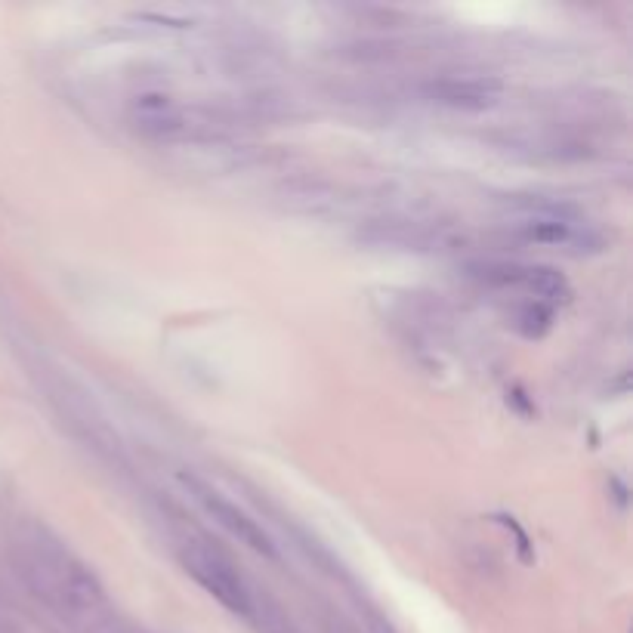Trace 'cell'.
I'll use <instances>...</instances> for the list:
<instances>
[{
    "label": "cell",
    "mask_w": 633,
    "mask_h": 633,
    "mask_svg": "<svg viewBox=\"0 0 633 633\" xmlns=\"http://www.w3.org/2000/svg\"><path fill=\"white\" fill-rule=\"evenodd\" d=\"M470 278L479 281L482 288L495 291H519L529 297V303L553 309L556 303H566L572 288L562 272L550 266H532V263H507V260H482L467 266Z\"/></svg>",
    "instance_id": "4"
},
{
    "label": "cell",
    "mask_w": 633,
    "mask_h": 633,
    "mask_svg": "<svg viewBox=\"0 0 633 633\" xmlns=\"http://www.w3.org/2000/svg\"><path fill=\"white\" fill-rule=\"evenodd\" d=\"M130 121L136 130L155 139L183 136L192 127V118L183 105L167 93H139L130 102Z\"/></svg>",
    "instance_id": "8"
},
{
    "label": "cell",
    "mask_w": 633,
    "mask_h": 633,
    "mask_svg": "<svg viewBox=\"0 0 633 633\" xmlns=\"http://www.w3.org/2000/svg\"><path fill=\"white\" fill-rule=\"evenodd\" d=\"M424 96L445 109L457 112H485L495 109L504 96V84L488 75H436L424 87Z\"/></svg>",
    "instance_id": "7"
},
{
    "label": "cell",
    "mask_w": 633,
    "mask_h": 633,
    "mask_svg": "<svg viewBox=\"0 0 633 633\" xmlns=\"http://www.w3.org/2000/svg\"><path fill=\"white\" fill-rule=\"evenodd\" d=\"M180 482H183V488L189 491V498L214 519L223 532H229L238 544H244V547H251L254 553H263V556H269V559H275L278 556V550H275V541L269 538V532L263 529V525L248 513V510H241L235 501H229L223 491H217L214 485H207L204 479H198V476H192V473H180Z\"/></svg>",
    "instance_id": "5"
},
{
    "label": "cell",
    "mask_w": 633,
    "mask_h": 633,
    "mask_svg": "<svg viewBox=\"0 0 633 633\" xmlns=\"http://www.w3.org/2000/svg\"><path fill=\"white\" fill-rule=\"evenodd\" d=\"M53 405L59 408V414L68 420V424L75 427L78 436H84L96 451H102L105 457H121V439L118 433L112 430V424L99 414V408L90 402V396L81 390V386H75L72 380H56L53 383Z\"/></svg>",
    "instance_id": "6"
},
{
    "label": "cell",
    "mask_w": 633,
    "mask_h": 633,
    "mask_svg": "<svg viewBox=\"0 0 633 633\" xmlns=\"http://www.w3.org/2000/svg\"><path fill=\"white\" fill-rule=\"evenodd\" d=\"M19 572L31 590L68 615H93L105 606L99 578L59 538L34 529L19 547Z\"/></svg>",
    "instance_id": "1"
},
{
    "label": "cell",
    "mask_w": 633,
    "mask_h": 633,
    "mask_svg": "<svg viewBox=\"0 0 633 633\" xmlns=\"http://www.w3.org/2000/svg\"><path fill=\"white\" fill-rule=\"evenodd\" d=\"M519 220L513 223V235L525 244H541L569 257H587L600 254L606 248V235L593 223L584 220V214L572 204H556L550 198L535 201H516Z\"/></svg>",
    "instance_id": "2"
},
{
    "label": "cell",
    "mask_w": 633,
    "mask_h": 633,
    "mask_svg": "<svg viewBox=\"0 0 633 633\" xmlns=\"http://www.w3.org/2000/svg\"><path fill=\"white\" fill-rule=\"evenodd\" d=\"M180 562H183L186 575L214 596L226 612H232L238 618L257 615V600H254L251 584L244 581V575L220 550L207 547V544H186L180 550Z\"/></svg>",
    "instance_id": "3"
}]
</instances>
